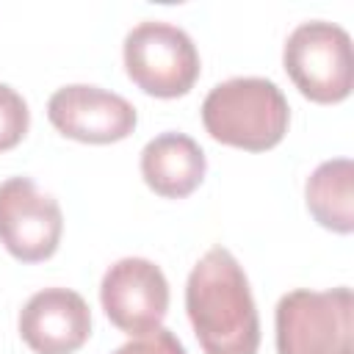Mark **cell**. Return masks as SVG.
<instances>
[{
	"instance_id": "obj_1",
	"label": "cell",
	"mask_w": 354,
	"mask_h": 354,
	"mask_svg": "<svg viewBox=\"0 0 354 354\" xmlns=\"http://www.w3.org/2000/svg\"><path fill=\"white\" fill-rule=\"evenodd\" d=\"M185 310L205 354H257V307L230 249L213 246L196 260L185 282Z\"/></svg>"
},
{
	"instance_id": "obj_2",
	"label": "cell",
	"mask_w": 354,
	"mask_h": 354,
	"mask_svg": "<svg viewBox=\"0 0 354 354\" xmlns=\"http://www.w3.org/2000/svg\"><path fill=\"white\" fill-rule=\"evenodd\" d=\"M202 124L227 147L266 152L285 138L290 105L282 88L268 77H230L207 91Z\"/></svg>"
},
{
	"instance_id": "obj_3",
	"label": "cell",
	"mask_w": 354,
	"mask_h": 354,
	"mask_svg": "<svg viewBox=\"0 0 354 354\" xmlns=\"http://www.w3.org/2000/svg\"><path fill=\"white\" fill-rule=\"evenodd\" d=\"M277 354H354L351 288L290 290L277 301Z\"/></svg>"
},
{
	"instance_id": "obj_4",
	"label": "cell",
	"mask_w": 354,
	"mask_h": 354,
	"mask_svg": "<svg viewBox=\"0 0 354 354\" xmlns=\"http://www.w3.org/2000/svg\"><path fill=\"white\" fill-rule=\"evenodd\" d=\"M282 64L293 86L313 102L332 105L351 94V36L335 22L310 19L293 28L282 50Z\"/></svg>"
},
{
	"instance_id": "obj_5",
	"label": "cell",
	"mask_w": 354,
	"mask_h": 354,
	"mask_svg": "<svg viewBox=\"0 0 354 354\" xmlns=\"http://www.w3.org/2000/svg\"><path fill=\"white\" fill-rule=\"evenodd\" d=\"M127 77L147 94L171 100L194 88L199 77V53L194 39L160 19H144L124 36Z\"/></svg>"
},
{
	"instance_id": "obj_6",
	"label": "cell",
	"mask_w": 354,
	"mask_h": 354,
	"mask_svg": "<svg viewBox=\"0 0 354 354\" xmlns=\"http://www.w3.org/2000/svg\"><path fill=\"white\" fill-rule=\"evenodd\" d=\"M64 232L58 202L39 191L30 177L0 183V243L22 263H41L55 254Z\"/></svg>"
},
{
	"instance_id": "obj_7",
	"label": "cell",
	"mask_w": 354,
	"mask_h": 354,
	"mask_svg": "<svg viewBox=\"0 0 354 354\" xmlns=\"http://www.w3.org/2000/svg\"><path fill=\"white\" fill-rule=\"evenodd\" d=\"M100 301L111 324L133 337H144L160 329L169 310V282L147 257H122L116 260L102 282Z\"/></svg>"
},
{
	"instance_id": "obj_8",
	"label": "cell",
	"mask_w": 354,
	"mask_h": 354,
	"mask_svg": "<svg viewBox=\"0 0 354 354\" xmlns=\"http://www.w3.org/2000/svg\"><path fill=\"white\" fill-rule=\"evenodd\" d=\"M47 119L61 136L83 144L122 141L138 124L136 108L122 94L88 83H72L58 88L47 100Z\"/></svg>"
},
{
	"instance_id": "obj_9",
	"label": "cell",
	"mask_w": 354,
	"mask_h": 354,
	"mask_svg": "<svg viewBox=\"0 0 354 354\" xmlns=\"http://www.w3.org/2000/svg\"><path fill=\"white\" fill-rule=\"evenodd\" d=\"M19 335L36 354H75L91 335L88 304L69 288H44L25 301Z\"/></svg>"
},
{
	"instance_id": "obj_10",
	"label": "cell",
	"mask_w": 354,
	"mask_h": 354,
	"mask_svg": "<svg viewBox=\"0 0 354 354\" xmlns=\"http://www.w3.org/2000/svg\"><path fill=\"white\" fill-rule=\"evenodd\" d=\"M207 171V158L202 147L185 133H160L141 149V177L144 183L166 199H183L199 188Z\"/></svg>"
},
{
	"instance_id": "obj_11",
	"label": "cell",
	"mask_w": 354,
	"mask_h": 354,
	"mask_svg": "<svg viewBox=\"0 0 354 354\" xmlns=\"http://www.w3.org/2000/svg\"><path fill=\"white\" fill-rule=\"evenodd\" d=\"M310 216L340 235L354 230V163L348 158L324 160L304 185Z\"/></svg>"
},
{
	"instance_id": "obj_12",
	"label": "cell",
	"mask_w": 354,
	"mask_h": 354,
	"mask_svg": "<svg viewBox=\"0 0 354 354\" xmlns=\"http://www.w3.org/2000/svg\"><path fill=\"white\" fill-rule=\"evenodd\" d=\"M30 124V111L22 94L6 83H0V152L14 149Z\"/></svg>"
},
{
	"instance_id": "obj_13",
	"label": "cell",
	"mask_w": 354,
	"mask_h": 354,
	"mask_svg": "<svg viewBox=\"0 0 354 354\" xmlns=\"http://www.w3.org/2000/svg\"><path fill=\"white\" fill-rule=\"evenodd\" d=\"M113 354H188V351L177 340L174 332L160 326V329H155V332H149L144 337H136V340L119 346Z\"/></svg>"
}]
</instances>
